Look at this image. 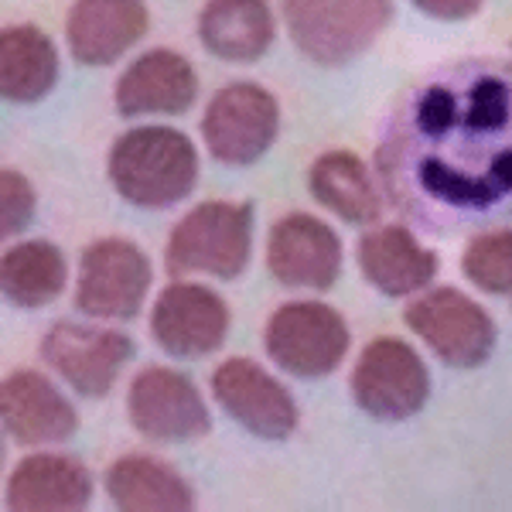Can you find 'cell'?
<instances>
[{"label":"cell","instance_id":"cell-3","mask_svg":"<svg viewBox=\"0 0 512 512\" xmlns=\"http://www.w3.org/2000/svg\"><path fill=\"white\" fill-rule=\"evenodd\" d=\"M253 253V205L250 202H202L171 229L164 267L171 277L209 274L236 280Z\"/></svg>","mask_w":512,"mask_h":512},{"label":"cell","instance_id":"cell-18","mask_svg":"<svg viewBox=\"0 0 512 512\" xmlns=\"http://www.w3.org/2000/svg\"><path fill=\"white\" fill-rule=\"evenodd\" d=\"M359 270L379 294L386 297H410L431 287L437 277L434 250H427L407 226H376L359 239Z\"/></svg>","mask_w":512,"mask_h":512},{"label":"cell","instance_id":"cell-25","mask_svg":"<svg viewBox=\"0 0 512 512\" xmlns=\"http://www.w3.org/2000/svg\"><path fill=\"white\" fill-rule=\"evenodd\" d=\"M461 270L478 291L512 297V229H485L468 243Z\"/></svg>","mask_w":512,"mask_h":512},{"label":"cell","instance_id":"cell-4","mask_svg":"<svg viewBox=\"0 0 512 512\" xmlns=\"http://www.w3.org/2000/svg\"><path fill=\"white\" fill-rule=\"evenodd\" d=\"M393 0H284V24L297 52L318 65L359 59L386 31Z\"/></svg>","mask_w":512,"mask_h":512},{"label":"cell","instance_id":"cell-27","mask_svg":"<svg viewBox=\"0 0 512 512\" xmlns=\"http://www.w3.org/2000/svg\"><path fill=\"white\" fill-rule=\"evenodd\" d=\"M420 14L427 18H437V21H465L472 14L482 11L485 0H410Z\"/></svg>","mask_w":512,"mask_h":512},{"label":"cell","instance_id":"cell-16","mask_svg":"<svg viewBox=\"0 0 512 512\" xmlns=\"http://www.w3.org/2000/svg\"><path fill=\"white\" fill-rule=\"evenodd\" d=\"M0 417L18 444H62L79 431L72 400L38 369H18L0 386Z\"/></svg>","mask_w":512,"mask_h":512},{"label":"cell","instance_id":"cell-17","mask_svg":"<svg viewBox=\"0 0 512 512\" xmlns=\"http://www.w3.org/2000/svg\"><path fill=\"white\" fill-rule=\"evenodd\" d=\"M144 0H76L65 21V41L72 59L82 65H113L147 35Z\"/></svg>","mask_w":512,"mask_h":512},{"label":"cell","instance_id":"cell-2","mask_svg":"<svg viewBox=\"0 0 512 512\" xmlns=\"http://www.w3.org/2000/svg\"><path fill=\"white\" fill-rule=\"evenodd\" d=\"M110 181L137 209H171L192 195L198 151L175 127H134L110 147Z\"/></svg>","mask_w":512,"mask_h":512},{"label":"cell","instance_id":"cell-19","mask_svg":"<svg viewBox=\"0 0 512 512\" xmlns=\"http://www.w3.org/2000/svg\"><path fill=\"white\" fill-rule=\"evenodd\" d=\"M96 482L69 454H31L7 478L4 502L14 512H72L93 502Z\"/></svg>","mask_w":512,"mask_h":512},{"label":"cell","instance_id":"cell-6","mask_svg":"<svg viewBox=\"0 0 512 512\" xmlns=\"http://www.w3.org/2000/svg\"><path fill=\"white\" fill-rule=\"evenodd\" d=\"M154 284L147 253L130 239H96L82 250L76 308L99 321H130L140 315Z\"/></svg>","mask_w":512,"mask_h":512},{"label":"cell","instance_id":"cell-24","mask_svg":"<svg viewBox=\"0 0 512 512\" xmlns=\"http://www.w3.org/2000/svg\"><path fill=\"white\" fill-rule=\"evenodd\" d=\"M69 284V260L48 239L18 243L0 260V287L14 308H45Z\"/></svg>","mask_w":512,"mask_h":512},{"label":"cell","instance_id":"cell-8","mask_svg":"<svg viewBox=\"0 0 512 512\" xmlns=\"http://www.w3.org/2000/svg\"><path fill=\"white\" fill-rule=\"evenodd\" d=\"M352 396L369 417L396 424L424 410L431 373L414 345L403 338H376L362 349L352 369Z\"/></svg>","mask_w":512,"mask_h":512},{"label":"cell","instance_id":"cell-10","mask_svg":"<svg viewBox=\"0 0 512 512\" xmlns=\"http://www.w3.org/2000/svg\"><path fill=\"white\" fill-rule=\"evenodd\" d=\"M127 414L140 437L154 444H188L212 431V414L198 386L178 369H144L127 393Z\"/></svg>","mask_w":512,"mask_h":512},{"label":"cell","instance_id":"cell-1","mask_svg":"<svg viewBox=\"0 0 512 512\" xmlns=\"http://www.w3.org/2000/svg\"><path fill=\"white\" fill-rule=\"evenodd\" d=\"M379 188L434 233L512 212V69L461 62L396 106L376 151Z\"/></svg>","mask_w":512,"mask_h":512},{"label":"cell","instance_id":"cell-14","mask_svg":"<svg viewBox=\"0 0 512 512\" xmlns=\"http://www.w3.org/2000/svg\"><path fill=\"white\" fill-rule=\"evenodd\" d=\"M342 239L328 222L308 212L284 216L270 229L267 239V267L284 287L301 291H328L342 274Z\"/></svg>","mask_w":512,"mask_h":512},{"label":"cell","instance_id":"cell-23","mask_svg":"<svg viewBox=\"0 0 512 512\" xmlns=\"http://www.w3.org/2000/svg\"><path fill=\"white\" fill-rule=\"evenodd\" d=\"M106 492L113 506L127 512H178L195 506L192 485L168 461L151 454H123L106 472Z\"/></svg>","mask_w":512,"mask_h":512},{"label":"cell","instance_id":"cell-9","mask_svg":"<svg viewBox=\"0 0 512 512\" xmlns=\"http://www.w3.org/2000/svg\"><path fill=\"white\" fill-rule=\"evenodd\" d=\"M407 328L454 369H475L495 349V321L489 311L454 287L420 294L407 308Z\"/></svg>","mask_w":512,"mask_h":512},{"label":"cell","instance_id":"cell-5","mask_svg":"<svg viewBox=\"0 0 512 512\" xmlns=\"http://www.w3.org/2000/svg\"><path fill=\"white\" fill-rule=\"evenodd\" d=\"M349 325L321 301H291L267 321L263 345L277 369L297 379L332 376L349 355Z\"/></svg>","mask_w":512,"mask_h":512},{"label":"cell","instance_id":"cell-12","mask_svg":"<svg viewBox=\"0 0 512 512\" xmlns=\"http://www.w3.org/2000/svg\"><path fill=\"white\" fill-rule=\"evenodd\" d=\"M229 335L226 301L205 284L175 280L158 294L151 311V338L171 359H205Z\"/></svg>","mask_w":512,"mask_h":512},{"label":"cell","instance_id":"cell-11","mask_svg":"<svg viewBox=\"0 0 512 512\" xmlns=\"http://www.w3.org/2000/svg\"><path fill=\"white\" fill-rule=\"evenodd\" d=\"M41 359L55 369L79 396H106L134 359V338L117 328L59 321L41 338Z\"/></svg>","mask_w":512,"mask_h":512},{"label":"cell","instance_id":"cell-7","mask_svg":"<svg viewBox=\"0 0 512 512\" xmlns=\"http://www.w3.org/2000/svg\"><path fill=\"white\" fill-rule=\"evenodd\" d=\"M280 130V106L274 93L256 82H229L209 99L202 137L209 154L226 168H250L274 147Z\"/></svg>","mask_w":512,"mask_h":512},{"label":"cell","instance_id":"cell-13","mask_svg":"<svg viewBox=\"0 0 512 512\" xmlns=\"http://www.w3.org/2000/svg\"><path fill=\"white\" fill-rule=\"evenodd\" d=\"M212 396L239 427L263 441H284L297 431V403L280 383L253 359H226L212 373Z\"/></svg>","mask_w":512,"mask_h":512},{"label":"cell","instance_id":"cell-22","mask_svg":"<svg viewBox=\"0 0 512 512\" xmlns=\"http://www.w3.org/2000/svg\"><path fill=\"white\" fill-rule=\"evenodd\" d=\"M59 82L55 41L35 24H11L0 31V93L14 106L45 99Z\"/></svg>","mask_w":512,"mask_h":512},{"label":"cell","instance_id":"cell-26","mask_svg":"<svg viewBox=\"0 0 512 512\" xmlns=\"http://www.w3.org/2000/svg\"><path fill=\"white\" fill-rule=\"evenodd\" d=\"M35 209L38 195L31 181L21 171L4 168V175H0V229H4V236H18L21 229H28Z\"/></svg>","mask_w":512,"mask_h":512},{"label":"cell","instance_id":"cell-15","mask_svg":"<svg viewBox=\"0 0 512 512\" xmlns=\"http://www.w3.org/2000/svg\"><path fill=\"white\" fill-rule=\"evenodd\" d=\"M198 96V72L185 55L151 48L123 69L113 89L120 117H178Z\"/></svg>","mask_w":512,"mask_h":512},{"label":"cell","instance_id":"cell-20","mask_svg":"<svg viewBox=\"0 0 512 512\" xmlns=\"http://www.w3.org/2000/svg\"><path fill=\"white\" fill-rule=\"evenodd\" d=\"M277 24L267 0H209L198 14V41L222 62H256L274 45Z\"/></svg>","mask_w":512,"mask_h":512},{"label":"cell","instance_id":"cell-21","mask_svg":"<svg viewBox=\"0 0 512 512\" xmlns=\"http://www.w3.org/2000/svg\"><path fill=\"white\" fill-rule=\"evenodd\" d=\"M311 195L349 226H376L383 216V188L369 164L352 151H328L311 164Z\"/></svg>","mask_w":512,"mask_h":512}]
</instances>
